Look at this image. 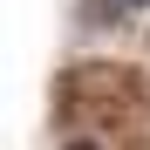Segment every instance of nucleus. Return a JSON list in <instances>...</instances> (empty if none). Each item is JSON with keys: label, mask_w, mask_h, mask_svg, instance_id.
<instances>
[{"label": "nucleus", "mask_w": 150, "mask_h": 150, "mask_svg": "<svg viewBox=\"0 0 150 150\" xmlns=\"http://www.w3.org/2000/svg\"><path fill=\"white\" fill-rule=\"evenodd\" d=\"M143 7H150V0H103V14H116V21L123 14H143Z\"/></svg>", "instance_id": "obj_1"}, {"label": "nucleus", "mask_w": 150, "mask_h": 150, "mask_svg": "<svg viewBox=\"0 0 150 150\" xmlns=\"http://www.w3.org/2000/svg\"><path fill=\"white\" fill-rule=\"evenodd\" d=\"M62 150H103L96 137H62Z\"/></svg>", "instance_id": "obj_2"}]
</instances>
